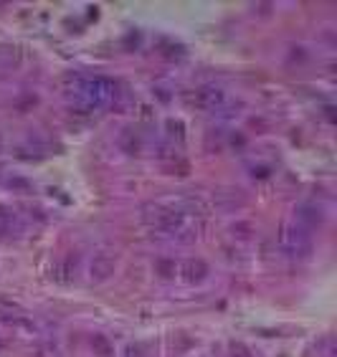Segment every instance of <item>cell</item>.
I'll use <instances>...</instances> for the list:
<instances>
[{"label":"cell","mask_w":337,"mask_h":357,"mask_svg":"<svg viewBox=\"0 0 337 357\" xmlns=\"http://www.w3.org/2000/svg\"><path fill=\"white\" fill-rule=\"evenodd\" d=\"M76 102L89 107V109H99V107H107L117 99V84L110 82V79H102V76H94V79H84L79 82L74 91Z\"/></svg>","instance_id":"6da1fadb"},{"label":"cell","mask_w":337,"mask_h":357,"mask_svg":"<svg viewBox=\"0 0 337 357\" xmlns=\"http://www.w3.org/2000/svg\"><path fill=\"white\" fill-rule=\"evenodd\" d=\"M279 246L287 256L292 259H304L312 254V228L302 226V223H284L279 231Z\"/></svg>","instance_id":"7a4b0ae2"},{"label":"cell","mask_w":337,"mask_h":357,"mask_svg":"<svg viewBox=\"0 0 337 357\" xmlns=\"http://www.w3.org/2000/svg\"><path fill=\"white\" fill-rule=\"evenodd\" d=\"M114 268H117V261L112 256H96L94 264H91V279L104 282V279H110L114 274Z\"/></svg>","instance_id":"3957f363"},{"label":"cell","mask_w":337,"mask_h":357,"mask_svg":"<svg viewBox=\"0 0 337 357\" xmlns=\"http://www.w3.org/2000/svg\"><path fill=\"white\" fill-rule=\"evenodd\" d=\"M183 276H188V282H200L208 276V266L203 261H186L183 264Z\"/></svg>","instance_id":"277c9868"},{"label":"cell","mask_w":337,"mask_h":357,"mask_svg":"<svg viewBox=\"0 0 337 357\" xmlns=\"http://www.w3.org/2000/svg\"><path fill=\"white\" fill-rule=\"evenodd\" d=\"M13 228H15V215L13 213H3V215H0V236L13 234Z\"/></svg>","instance_id":"5b68a950"}]
</instances>
